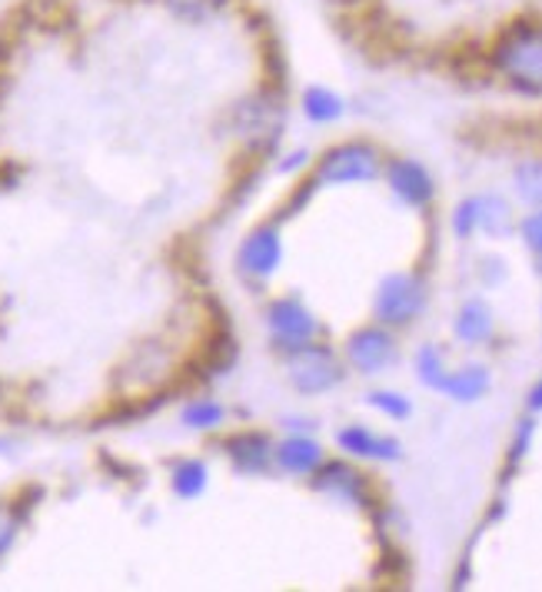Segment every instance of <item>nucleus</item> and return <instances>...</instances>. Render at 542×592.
Listing matches in <instances>:
<instances>
[{
	"instance_id": "obj_1",
	"label": "nucleus",
	"mask_w": 542,
	"mask_h": 592,
	"mask_svg": "<svg viewBox=\"0 0 542 592\" xmlns=\"http://www.w3.org/2000/svg\"><path fill=\"white\" fill-rule=\"evenodd\" d=\"M486 63L500 73L516 93L542 97V20L516 17L490 43Z\"/></svg>"
},
{
	"instance_id": "obj_2",
	"label": "nucleus",
	"mask_w": 542,
	"mask_h": 592,
	"mask_svg": "<svg viewBox=\"0 0 542 592\" xmlns=\"http://www.w3.org/2000/svg\"><path fill=\"white\" fill-rule=\"evenodd\" d=\"M280 357L287 363V377H290L293 390L303 397H320V393L343 383V360L327 343L310 340V343H300V347L280 353Z\"/></svg>"
},
{
	"instance_id": "obj_3",
	"label": "nucleus",
	"mask_w": 542,
	"mask_h": 592,
	"mask_svg": "<svg viewBox=\"0 0 542 592\" xmlns=\"http://www.w3.org/2000/svg\"><path fill=\"white\" fill-rule=\"evenodd\" d=\"M283 117H287V103L280 100V93L273 87H267L233 107V127H237L240 140L257 153H267L277 147L280 130H283Z\"/></svg>"
},
{
	"instance_id": "obj_4",
	"label": "nucleus",
	"mask_w": 542,
	"mask_h": 592,
	"mask_svg": "<svg viewBox=\"0 0 542 592\" xmlns=\"http://www.w3.org/2000/svg\"><path fill=\"white\" fill-rule=\"evenodd\" d=\"M380 177V150L367 140H347L323 153L317 163V183H367Z\"/></svg>"
},
{
	"instance_id": "obj_5",
	"label": "nucleus",
	"mask_w": 542,
	"mask_h": 592,
	"mask_svg": "<svg viewBox=\"0 0 542 592\" xmlns=\"http://www.w3.org/2000/svg\"><path fill=\"white\" fill-rule=\"evenodd\" d=\"M423 307H426V283L416 273H390L377 290L373 317L383 327H406L423 313Z\"/></svg>"
},
{
	"instance_id": "obj_6",
	"label": "nucleus",
	"mask_w": 542,
	"mask_h": 592,
	"mask_svg": "<svg viewBox=\"0 0 542 592\" xmlns=\"http://www.w3.org/2000/svg\"><path fill=\"white\" fill-rule=\"evenodd\" d=\"M267 327H270V340H273L277 353H287V350L320 337L317 317L297 297H277L267 310Z\"/></svg>"
},
{
	"instance_id": "obj_7",
	"label": "nucleus",
	"mask_w": 542,
	"mask_h": 592,
	"mask_svg": "<svg viewBox=\"0 0 542 592\" xmlns=\"http://www.w3.org/2000/svg\"><path fill=\"white\" fill-rule=\"evenodd\" d=\"M280 263H283V240L277 223L253 227L237 250V270L250 280H270L280 270Z\"/></svg>"
},
{
	"instance_id": "obj_8",
	"label": "nucleus",
	"mask_w": 542,
	"mask_h": 592,
	"mask_svg": "<svg viewBox=\"0 0 542 592\" xmlns=\"http://www.w3.org/2000/svg\"><path fill=\"white\" fill-rule=\"evenodd\" d=\"M397 357H400L397 340L387 327H360L347 340V363L363 377L387 373L397 363Z\"/></svg>"
},
{
	"instance_id": "obj_9",
	"label": "nucleus",
	"mask_w": 542,
	"mask_h": 592,
	"mask_svg": "<svg viewBox=\"0 0 542 592\" xmlns=\"http://www.w3.org/2000/svg\"><path fill=\"white\" fill-rule=\"evenodd\" d=\"M313 490L317 493H327L340 503H353V506H370L373 496H370V480L347 466V463H323L317 473H313Z\"/></svg>"
},
{
	"instance_id": "obj_10",
	"label": "nucleus",
	"mask_w": 542,
	"mask_h": 592,
	"mask_svg": "<svg viewBox=\"0 0 542 592\" xmlns=\"http://www.w3.org/2000/svg\"><path fill=\"white\" fill-rule=\"evenodd\" d=\"M387 180H390V190L410 207H430L433 197H436V183H433L430 170L420 160H410V157L390 160L387 163Z\"/></svg>"
},
{
	"instance_id": "obj_11",
	"label": "nucleus",
	"mask_w": 542,
	"mask_h": 592,
	"mask_svg": "<svg viewBox=\"0 0 542 592\" xmlns=\"http://www.w3.org/2000/svg\"><path fill=\"white\" fill-rule=\"evenodd\" d=\"M227 456L240 473H270L273 470V440L257 430H240L227 437Z\"/></svg>"
},
{
	"instance_id": "obj_12",
	"label": "nucleus",
	"mask_w": 542,
	"mask_h": 592,
	"mask_svg": "<svg viewBox=\"0 0 542 592\" xmlns=\"http://www.w3.org/2000/svg\"><path fill=\"white\" fill-rule=\"evenodd\" d=\"M337 443H340V450H347L350 456H360V460H377V463L400 460V440L380 437V433H373L367 427H347V430H340Z\"/></svg>"
},
{
	"instance_id": "obj_13",
	"label": "nucleus",
	"mask_w": 542,
	"mask_h": 592,
	"mask_svg": "<svg viewBox=\"0 0 542 592\" xmlns=\"http://www.w3.org/2000/svg\"><path fill=\"white\" fill-rule=\"evenodd\" d=\"M273 466L293 476H313L323 466V446L310 437H290L273 446Z\"/></svg>"
},
{
	"instance_id": "obj_14",
	"label": "nucleus",
	"mask_w": 542,
	"mask_h": 592,
	"mask_svg": "<svg viewBox=\"0 0 542 592\" xmlns=\"http://www.w3.org/2000/svg\"><path fill=\"white\" fill-rule=\"evenodd\" d=\"M490 370L486 367H463V370H450L446 373V380H443V387H440V393H446V397H453V400H460V403H470V400H480L486 390H490Z\"/></svg>"
},
{
	"instance_id": "obj_15",
	"label": "nucleus",
	"mask_w": 542,
	"mask_h": 592,
	"mask_svg": "<svg viewBox=\"0 0 542 592\" xmlns=\"http://www.w3.org/2000/svg\"><path fill=\"white\" fill-rule=\"evenodd\" d=\"M453 330H456V337H460L463 343H470V347L486 343V340L493 337V313H490V307H486L483 300H470V303L460 310Z\"/></svg>"
},
{
	"instance_id": "obj_16",
	"label": "nucleus",
	"mask_w": 542,
	"mask_h": 592,
	"mask_svg": "<svg viewBox=\"0 0 542 592\" xmlns=\"http://www.w3.org/2000/svg\"><path fill=\"white\" fill-rule=\"evenodd\" d=\"M347 103L337 90L323 87V83H313L303 90V113L310 123H337L343 117Z\"/></svg>"
},
{
	"instance_id": "obj_17",
	"label": "nucleus",
	"mask_w": 542,
	"mask_h": 592,
	"mask_svg": "<svg viewBox=\"0 0 542 592\" xmlns=\"http://www.w3.org/2000/svg\"><path fill=\"white\" fill-rule=\"evenodd\" d=\"M170 486L180 500H197L207 490V466L200 460H180L173 466Z\"/></svg>"
},
{
	"instance_id": "obj_18",
	"label": "nucleus",
	"mask_w": 542,
	"mask_h": 592,
	"mask_svg": "<svg viewBox=\"0 0 542 592\" xmlns=\"http://www.w3.org/2000/svg\"><path fill=\"white\" fill-rule=\"evenodd\" d=\"M223 420H227L223 403H217L210 397H197L193 403L183 407V427H190V430H217Z\"/></svg>"
},
{
	"instance_id": "obj_19",
	"label": "nucleus",
	"mask_w": 542,
	"mask_h": 592,
	"mask_svg": "<svg viewBox=\"0 0 542 592\" xmlns=\"http://www.w3.org/2000/svg\"><path fill=\"white\" fill-rule=\"evenodd\" d=\"M33 503H23V500H0V556L10 553V546L17 543V533L27 520Z\"/></svg>"
},
{
	"instance_id": "obj_20",
	"label": "nucleus",
	"mask_w": 542,
	"mask_h": 592,
	"mask_svg": "<svg viewBox=\"0 0 542 592\" xmlns=\"http://www.w3.org/2000/svg\"><path fill=\"white\" fill-rule=\"evenodd\" d=\"M480 203V230L493 233V237H503L510 227H513V210L506 200L500 197H476Z\"/></svg>"
},
{
	"instance_id": "obj_21",
	"label": "nucleus",
	"mask_w": 542,
	"mask_h": 592,
	"mask_svg": "<svg viewBox=\"0 0 542 592\" xmlns=\"http://www.w3.org/2000/svg\"><path fill=\"white\" fill-rule=\"evenodd\" d=\"M160 3L187 23H203L230 7V0H160Z\"/></svg>"
},
{
	"instance_id": "obj_22",
	"label": "nucleus",
	"mask_w": 542,
	"mask_h": 592,
	"mask_svg": "<svg viewBox=\"0 0 542 592\" xmlns=\"http://www.w3.org/2000/svg\"><path fill=\"white\" fill-rule=\"evenodd\" d=\"M446 363H443V353L433 347V343H426L420 353H416V377H420V383H426L430 390H440L443 387V380H446Z\"/></svg>"
},
{
	"instance_id": "obj_23",
	"label": "nucleus",
	"mask_w": 542,
	"mask_h": 592,
	"mask_svg": "<svg viewBox=\"0 0 542 592\" xmlns=\"http://www.w3.org/2000/svg\"><path fill=\"white\" fill-rule=\"evenodd\" d=\"M516 193L530 207L542 210V160H523L516 167Z\"/></svg>"
},
{
	"instance_id": "obj_24",
	"label": "nucleus",
	"mask_w": 542,
	"mask_h": 592,
	"mask_svg": "<svg viewBox=\"0 0 542 592\" xmlns=\"http://www.w3.org/2000/svg\"><path fill=\"white\" fill-rule=\"evenodd\" d=\"M367 403H370L373 410H380L383 417H390V420H406V417L413 413V403H410L403 393H390V390H377V393H370Z\"/></svg>"
},
{
	"instance_id": "obj_25",
	"label": "nucleus",
	"mask_w": 542,
	"mask_h": 592,
	"mask_svg": "<svg viewBox=\"0 0 542 592\" xmlns=\"http://www.w3.org/2000/svg\"><path fill=\"white\" fill-rule=\"evenodd\" d=\"M453 230H456V237H463V240L480 230V203H476V197H470V200L460 203V210L453 213Z\"/></svg>"
},
{
	"instance_id": "obj_26",
	"label": "nucleus",
	"mask_w": 542,
	"mask_h": 592,
	"mask_svg": "<svg viewBox=\"0 0 542 592\" xmlns=\"http://www.w3.org/2000/svg\"><path fill=\"white\" fill-rule=\"evenodd\" d=\"M520 230H523V237H526V243H530V250L540 257V267H542V210L536 213H530L523 223H520Z\"/></svg>"
},
{
	"instance_id": "obj_27",
	"label": "nucleus",
	"mask_w": 542,
	"mask_h": 592,
	"mask_svg": "<svg viewBox=\"0 0 542 592\" xmlns=\"http://www.w3.org/2000/svg\"><path fill=\"white\" fill-rule=\"evenodd\" d=\"M533 433H536V423H533V420H523V427H520V433H516V443H513V463L530 453Z\"/></svg>"
},
{
	"instance_id": "obj_28",
	"label": "nucleus",
	"mask_w": 542,
	"mask_h": 592,
	"mask_svg": "<svg viewBox=\"0 0 542 592\" xmlns=\"http://www.w3.org/2000/svg\"><path fill=\"white\" fill-rule=\"evenodd\" d=\"M530 410H536V413L542 410V380L530 390Z\"/></svg>"
}]
</instances>
